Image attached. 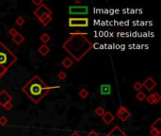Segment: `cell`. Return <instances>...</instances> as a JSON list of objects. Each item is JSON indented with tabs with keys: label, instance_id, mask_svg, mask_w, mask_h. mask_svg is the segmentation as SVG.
Returning a JSON list of instances; mask_svg holds the SVG:
<instances>
[{
	"label": "cell",
	"instance_id": "23",
	"mask_svg": "<svg viewBox=\"0 0 161 136\" xmlns=\"http://www.w3.org/2000/svg\"><path fill=\"white\" fill-rule=\"evenodd\" d=\"M147 100V102L149 104H151V105H154V104H157V102H155L154 100V96H153V94H150L149 96L146 97V98H145Z\"/></svg>",
	"mask_w": 161,
	"mask_h": 136
},
{
	"label": "cell",
	"instance_id": "34",
	"mask_svg": "<svg viewBox=\"0 0 161 136\" xmlns=\"http://www.w3.org/2000/svg\"><path fill=\"white\" fill-rule=\"evenodd\" d=\"M80 3H81L80 0H75V4H76V5H79Z\"/></svg>",
	"mask_w": 161,
	"mask_h": 136
},
{
	"label": "cell",
	"instance_id": "10",
	"mask_svg": "<svg viewBox=\"0 0 161 136\" xmlns=\"http://www.w3.org/2000/svg\"><path fill=\"white\" fill-rule=\"evenodd\" d=\"M99 92L102 96H110L112 94V86L108 83H104L100 85Z\"/></svg>",
	"mask_w": 161,
	"mask_h": 136
},
{
	"label": "cell",
	"instance_id": "19",
	"mask_svg": "<svg viewBox=\"0 0 161 136\" xmlns=\"http://www.w3.org/2000/svg\"><path fill=\"white\" fill-rule=\"evenodd\" d=\"M105 110H104V108L103 107H101V106H98L97 108H95V110H94V113L96 114L97 116H99V117H102L103 116V114L105 113Z\"/></svg>",
	"mask_w": 161,
	"mask_h": 136
},
{
	"label": "cell",
	"instance_id": "35",
	"mask_svg": "<svg viewBox=\"0 0 161 136\" xmlns=\"http://www.w3.org/2000/svg\"><path fill=\"white\" fill-rule=\"evenodd\" d=\"M157 136H160V135H157Z\"/></svg>",
	"mask_w": 161,
	"mask_h": 136
},
{
	"label": "cell",
	"instance_id": "28",
	"mask_svg": "<svg viewBox=\"0 0 161 136\" xmlns=\"http://www.w3.org/2000/svg\"><path fill=\"white\" fill-rule=\"evenodd\" d=\"M150 134H151L152 136H157V135L161 134V132H158V130L154 129H150Z\"/></svg>",
	"mask_w": 161,
	"mask_h": 136
},
{
	"label": "cell",
	"instance_id": "25",
	"mask_svg": "<svg viewBox=\"0 0 161 136\" xmlns=\"http://www.w3.org/2000/svg\"><path fill=\"white\" fill-rule=\"evenodd\" d=\"M9 124V119L6 117V116H1L0 117V125H2V126H6V125Z\"/></svg>",
	"mask_w": 161,
	"mask_h": 136
},
{
	"label": "cell",
	"instance_id": "6",
	"mask_svg": "<svg viewBox=\"0 0 161 136\" xmlns=\"http://www.w3.org/2000/svg\"><path fill=\"white\" fill-rule=\"evenodd\" d=\"M33 14L35 15L36 17L38 18V20L41 17L44 16V14H49V15H52V10L46 6L45 4H41L40 5V6L37 7V9H36L34 12H33Z\"/></svg>",
	"mask_w": 161,
	"mask_h": 136
},
{
	"label": "cell",
	"instance_id": "18",
	"mask_svg": "<svg viewBox=\"0 0 161 136\" xmlns=\"http://www.w3.org/2000/svg\"><path fill=\"white\" fill-rule=\"evenodd\" d=\"M40 40L43 42L44 45H46L48 43V42H50L51 40V37H50V35H48L47 33H43L41 35V37H40Z\"/></svg>",
	"mask_w": 161,
	"mask_h": 136
},
{
	"label": "cell",
	"instance_id": "22",
	"mask_svg": "<svg viewBox=\"0 0 161 136\" xmlns=\"http://www.w3.org/2000/svg\"><path fill=\"white\" fill-rule=\"evenodd\" d=\"M133 89H134L135 91H137V92L141 91V89H142V83L139 82V81H136V82L134 83V85H133Z\"/></svg>",
	"mask_w": 161,
	"mask_h": 136
},
{
	"label": "cell",
	"instance_id": "21",
	"mask_svg": "<svg viewBox=\"0 0 161 136\" xmlns=\"http://www.w3.org/2000/svg\"><path fill=\"white\" fill-rule=\"evenodd\" d=\"M136 98L138 99L139 101H143L145 98H146V95H145V93L144 92H142V91H139V92H138V94L136 95Z\"/></svg>",
	"mask_w": 161,
	"mask_h": 136
},
{
	"label": "cell",
	"instance_id": "31",
	"mask_svg": "<svg viewBox=\"0 0 161 136\" xmlns=\"http://www.w3.org/2000/svg\"><path fill=\"white\" fill-rule=\"evenodd\" d=\"M87 136H100L99 134H98L95 130H91V132L87 134Z\"/></svg>",
	"mask_w": 161,
	"mask_h": 136
},
{
	"label": "cell",
	"instance_id": "27",
	"mask_svg": "<svg viewBox=\"0 0 161 136\" xmlns=\"http://www.w3.org/2000/svg\"><path fill=\"white\" fill-rule=\"evenodd\" d=\"M58 78H59L60 80H66V78H67V74L64 71H60V72H59V74H58Z\"/></svg>",
	"mask_w": 161,
	"mask_h": 136
},
{
	"label": "cell",
	"instance_id": "2",
	"mask_svg": "<svg viewBox=\"0 0 161 136\" xmlns=\"http://www.w3.org/2000/svg\"><path fill=\"white\" fill-rule=\"evenodd\" d=\"M57 88H59V86L49 87L38 75H34L22 87V92L31 101L38 104L51 90Z\"/></svg>",
	"mask_w": 161,
	"mask_h": 136
},
{
	"label": "cell",
	"instance_id": "7",
	"mask_svg": "<svg viewBox=\"0 0 161 136\" xmlns=\"http://www.w3.org/2000/svg\"><path fill=\"white\" fill-rule=\"evenodd\" d=\"M116 114H117V117L120 119L121 121H123V122L127 121L128 118H130V116H131L130 112H129L124 106L119 107L118 110H117V113Z\"/></svg>",
	"mask_w": 161,
	"mask_h": 136
},
{
	"label": "cell",
	"instance_id": "1",
	"mask_svg": "<svg viewBox=\"0 0 161 136\" xmlns=\"http://www.w3.org/2000/svg\"><path fill=\"white\" fill-rule=\"evenodd\" d=\"M92 48L93 44L87 38L86 32H72L70 37L62 44V48L77 62L84 58Z\"/></svg>",
	"mask_w": 161,
	"mask_h": 136
},
{
	"label": "cell",
	"instance_id": "14",
	"mask_svg": "<svg viewBox=\"0 0 161 136\" xmlns=\"http://www.w3.org/2000/svg\"><path fill=\"white\" fill-rule=\"evenodd\" d=\"M61 64L64 68H66V69H70V68L74 65V61H73V59L69 58V57H67V58H65L61 61Z\"/></svg>",
	"mask_w": 161,
	"mask_h": 136
},
{
	"label": "cell",
	"instance_id": "24",
	"mask_svg": "<svg viewBox=\"0 0 161 136\" xmlns=\"http://www.w3.org/2000/svg\"><path fill=\"white\" fill-rule=\"evenodd\" d=\"M25 23V21L24 19V17L22 16H19L16 18V20H15V24H16L17 26H19V27H22V26Z\"/></svg>",
	"mask_w": 161,
	"mask_h": 136
},
{
	"label": "cell",
	"instance_id": "13",
	"mask_svg": "<svg viewBox=\"0 0 161 136\" xmlns=\"http://www.w3.org/2000/svg\"><path fill=\"white\" fill-rule=\"evenodd\" d=\"M40 22L43 24V26H44V27H46V26H48L49 23H51L52 21V16L49 14H44V16H41L40 19H39Z\"/></svg>",
	"mask_w": 161,
	"mask_h": 136
},
{
	"label": "cell",
	"instance_id": "30",
	"mask_svg": "<svg viewBox=\"0 0 161 136\" xmlns=\"http://www.w3.org/2000/svg\"><path fill=\"white\" fill-rule=\"evenodd\" d=\"M12 107H13L12 103V102H9V103H7L6 105L4 106V109H6L7 111H9V110H12Z\"/></svg>",
	"mask_w": 161,
	"mask_h": 136
},
{
	"label": "cell",
	"instance_id": "8",
	"mask_svg": "<svg viewBox=\"0 0 161 136\" xmlns=\"http://www.w3.org/2000/svg\"><path fill=\"white\" fill-rule=\"evenodd\" d=\"M12 101V97L6 90H2L0 92V106H2L4 108V106L7 103Z\"/></svg>",
	"mask_w": 161,
	"mask_h": 136
},
{
	"label": "cell",
	"instance_id": "17",
	"mask_svg": "<svg viewBox=\"0 0 161 136\" xmlns=\"http://www.w3.org/2000/svg\"><path fill=\"white\" fill-rule=\"evenodd\" d=\"M151 129H154L158 130V132H161V118H157L155 121L151 125Z\"/></svg>",
	"mask_w": 161,
	"mask_h": 136
},
{
	"label": "cell",
	"instance_id": "15",
	"mask_svg": "<svg viewBox=\"0 0 161 136\" xmlns=\"http://www.w3.org/2000/svg\"><path fill=\"white\" fill-rule=\"evenodd\" d=\"M38 52L41 55V56H46L49 52H50V48H48V45H41L40 48H38Z\"/></svg>",
	"mask_w": 161,
	"mask_h": 136
},
{
	"label": "cell",
	"instance_id": "3",
	"mask_svg": "<svg viewBox=\"0 0 161 136\" xmlns=\"http://www.w3.org/2000/svg\"><path fill=\"white\" fill-rule=\"evenodd\" d=\"M17 61V57L0 42V76L3 77Z\"/></svg>",
	"mask_w": 161,
	"mask_h": 136
},
{
	"label": "cell",
	"instance_id": "9",
	"mask_svg": "<svg viewBox=\"0 0 161 136\" xmlns=\"http://www.w3.org/2000/svg\"><path fill=\"white\" fill-rule=\"evenodd\" d=\"M157 81L154 80L151 77L147 78L146 80L142 82V88H145L148 92H152L154 90V88L157 87Z\"/></svg>",
	"mask_w": 161,
	"mask_h": 136
},
{
	"label": "cell",
	"instance_id": "11",
	"mask_svg": "<svg viewBox=\"0 0 161 136\" xmlns=\"http://www.w3.org/2000/svg\"><path fill=\"white\" fill-rule=\"evenodd\" d=\"M106 136H128V135L124 132L120 127L116 125V126L114 127Z\"/></svg>",
	"mask_w": 161,
	"mask_h": 136
},
{
	"label": "cell",
	"instance_id": "26",
	"mask_svg": "<svg viewBox=\"0 0 161 136\" xmlns=\"http://www.w3.org/2000/svg\"><path fill=\"white\" fill-rule=\"evenodd\" d=\"M19 32H18V30L15 29V28H12V29H9V34L12 36V37H14L15 35H17Z\"/></svg>",
	"mask_w": 161,
	"mask_h": 136
},
{
	"label": "cell",
	"instance_id": "5",
	"mask_svg": "<svg viewBox=\"0 0 161 136\" xmlns=\"http://www.w3.org/2000/svg\"><path fill=\"white\" fill-rule=\"evenodd\" d=\"M70 15H87L89 13V7L88 6H70L69 7Z\"/></svg>",
	"mask_w": 161,
	"mask_h": 136
},
{
	"label": "cell",
	"instance_id": "12",
	"mask_svg": "<svg viewBox=\"0 0 161 136\" xmlns=\"http://www.w3.org/2000/svg\"><path fill=\"white\" fill-rule=\"evenodd\" d=\"M114 119H115V116H114L113 114L110 112H108V111L105 112V113H104L103 116H102L103 122L105 123L106 125H110L114 121Z\"/></svg>",
	"mask_w": 161,
	"mask_h": 136
},
{
	"label": "cell",
	"instance_id": "29",
	"mask_svg": "<svg viewBox=\"0 0 161 136\" xmlns=\"http://www.w3.org/2000/svg\"><path fill=\"white\" fill-rule=\"evenodd\" d=\"M153 96H154V100H155V102H157V103H158L161 100V97H160V95H159L158 93H154Z\"/></svg>",
	"mask_w": 161,
	"mask_h": 136
},
{
	"label": "cell",
	"instance_id": "32",
	"mask_svg": "<svg viewBox=\"0 0 161 136\" xmlns=\"http://www.w3.org/2000/svg\"><path fill=\"white\" fill-rule=\"evenodd\" d=\"M31 2H32V4H34V5H36V6H40V5H41V4H43L44 2H43V0H39V1H35V0H32V1H31Z\"/></svg>",
	"mask_w": 161,
	"mask_h": 136
},
{
	"label": "cell",
	"instance_id": "33",
	"mask_svg": "<svg viewBox=\"0 0 161 136\" xmlns=\"http://www.w3.org/2000/svg\"><path fill=\"white\" fill-rule=\"evenodd\" d=\"M70 136H81L78 132H73Z\"/></svg>",
	"mask_w": 161,
	"mask_h": 136
},
{
	"label": "cell",
	"instance_id": "16",
	"mask_svg": "<svg viewBox=\"0 0 161 136\" xmlns=\"http://www.w3.org/2000/svg\"><path fill=\"white\" fill-rule=\"evenodd\" d=\"M12 41L14 42L15 44H16L17 45H20L21 44L23 43V42L25 41V38L24 36L21 34V33H18L17 35H15L14 37H12Z\"/></svg>",
	"mask_w": 161,
	"mask_h": 136
},
{
	"label": "cell",
	"instance_id": "20",
	"mask_svg": "<svg viewBox=\"0 0 161 136\" xmlns=\"http://www.w3.org/2000/svg\"><path fill=\"white\" fill-rule=\"evenodd\" d=\"M78 95H79V97H80L82 99H86L88 97H89V91H88L87 89L83 88V89H81V90L79 91Z\"/></svg>",
	"mask_w": 161,
	"mask_h": 136
},
{
	"label": "cell",
	"instance_id": "4",
	"mask_svg": "<svg viewBox=\"0 0 161 136\" xmlns=\"http://www.w3.org/2000/svg\"><path fill=\"white\" fill-rule=\"evenodd\" d=\"M90 21L87 17H70L68 19V26L70 28H88Z\"/></svg>",
	"mask_w": 161,
	"mask_h": 136
}]
</instances>
